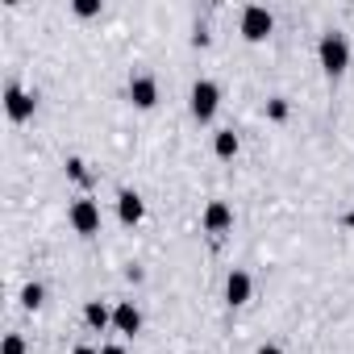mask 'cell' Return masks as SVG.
<instances>
[{"instance_id":"1","label":"cell","mask_w":354,"mask_h":354,"mask_svg":"<svg viewBox=\"0 0 354 354\" xmlns=\"http://www.w3.org/2000/svg\"><path fill=\"white\" fill-rule=\"evenodd\" d=\"M317 55H321L325 75H342V71L350 67V42H346V34L325 30V34H321V42H317Z\"/></svg>"},{"instance_id":"2","label":"cell","mask_w":354,"mask_h":354,"mask_svg":"<svg viewBox=\"0 0 354 354\" xmlns=\"http://www.w3.org/2000/svg\"><path fill=\"white\" fill-rule=\"evenodd\" d=\"M188 104H192V117L196 121H213V113L221 109V88L213 80H196L192 92H188Z\"/></svg>"},{"instance_id":"3","label":"cell","mask_w":354,"mask_h":354,"mask_svg":"<svg viewBox=\"0 0 354 354\" xmlns=\"http://www.w3.org/2000/svg\"><path fill=\"white\" fill-rule=\"evenodd\" d=\"M271 30H275L271 9H263V5H246V9H242V38H246V42H267Z\"/></svg>"},{"instance_id":"4","label":"cell","mask_w":354,"mask_h":354,"mask_svg":"<svg viewBox=\"0 0 354 354\" xmlns=\"http://www.w3.org/2000/svg\"><path fill=\"white\" fill-rule=\"evenodd\" d=\"M67 217H71V230H75V234H84V238H92V234L100 230V205H96V201H88V196H80V201L71 205V213H67Z\"/></svg>"},{"instance_id":"5","label":"cell","mask_w":354,"mask_h":354,"mask_svg":"<svg viewBox=\"0 0 354 354\" xmlns=\"http://www.w3.org/2000/svg\"><path fill=\"white\" fill-rule=\"evenodd\" d=\"M201 225H205V234H225V230H234V209L225 201H209Z\"/></svg>"},{"instance_id":"6","label":"cell","mask_w":354,"mask_h":354,"mask_svg":"<svg viewBox=\"0 0 354 354\" xmlns=\"http://www.w3.org/2000/svg\"><path fill=\"white\" fill-rule=\"evenodd\" d=\"M129 100L138 104V109H154L158 104V84H154V75H129Z\"/></svg>"},{"instance_id":"7","label":"cell","mask_w":354,"mask_h":354,"mask_svg":"<svg viewBox=\"0 0 354 354\" xmlns=\"http://www.w3.org/2000/svg\"><path fill=\"white\" fill-rule=\"evenodd\" d=\"M34 104H38V100H34L30 92H21L17 84L5 88V113H9L13 121H30V117H34Z\"/></svg>"},{"instance_id":"8","label":"cell","mask_w":354,"mask_h":354,"mask_svg":"<svg viewBox=\"0 0 354 354\" xmlns=\"http://www.w3.org/2000/svg\"><path fill=\"white\" fill-rule=\"evenodd\" d=\"M250 292H254V283H250V275L246 271H230L225 275V304H246L250 300Z\"/></svg>"},{"instance_id":"9","label":"cell","mask_w":354,"mask_h":354,"mask_svg":"<svg viewBox=\"0 0 354 354\" xmlns=\"http://www.w3.org/2000/svg\"><path fill=\"white\" fill-rule=\"evenodd\" d=\"M117 217H121V225H138V221L146 217V205H142V196L125 188V192L117 196Z\"/></svg>"},{"instance_id":"10","label":"cell","mask_w":354,"mask_h":354,"mask_svg":"<svg viewBox=\"0 0 354 354\" xmlns=\"http://www.w3.org/2000/svg\"><path fill=\"white\" fill-rule=\"evenodd\" d=\"M113 329H117V333H138V329H142V313H138L133 300H121V304L113 308Z\"/></svg>"},{"instance_id":"11","label":"cell","mask_w":354,"mask_h":354,"mask_svg":"<svg viewBox=\"0 0 354 354\" xmlns=\"http://www.w3.org/2000/svg\"><path fill=\"white\" fill-rule=\"evenodd\" d=\"M213 150H217V158H234V154L242 150V142H238V133H234V129H217Z\"/></svg>"},{"instance_id":"12","label":"cell","mask_w":354,"mask_h":354,"mask_svg":"<svg viewBox=\"0 0 354 354\" xmlns=\"http://www.w3.org/2000/svg\"><path fill=\"white\" fill-rule=\"evenodd\" d=\"M84 321H88L92 329H109V325H113V313H109L100 300H88V304H84Z\"/></svg>"},{"instance_id":"13","label":"cell","mask_w":354,"mask_h":354,"mask_svg":"<svg viewBox=\"0 0 354 354\" xmlns=\"http://www.w3.org/2000/svg\"><path fill=\"white\" fill-rule=\"evenodd\" d=\"M42 300H46V288L42 283H26L21 288V304L26 308H42Z\"/></svg>"},{"instance_id":"14","label":"cell","mask_w":354,"mask_h":354,"mask_svg":"<svg viewBox=\"0 0 354 354\" xmlns=\"http://www.w3.org/2000/svg\"><path fill=\"white\" fill-rule=\"evenodd\" d=\"M267 117H271V121H283V117H288V100H283V96H271V100H267Z\"/></svg>"},{"instance_id":"15","label":"cell","mask_w":354,"mask_h":354,"mask_svg":"<svg viewBox=\"0 0 354 354\" xmlns=\"http://www.w3.org/2000/svg\"><path fill=\"white\" fill-rule=\"evenodd\" d=\"M0 354H26V337L21 333H9L5 346H0Z\"/></svg>"},{"instance_id":"16","label":"cell","mask_w":354,"mask_h":354,"mask_svg":"<svg viewBox=\"0 0 354 354\" xmlns=\"http://www.w3.org/2000/svg\"><path fill=\"white\" fill-rule=\"evenodd\" d=\"M75 13L80 17H96L100 13V0H75Z\"/></svg>"},{"instance_id":"17","label":"cell","mask_w":354,"mask_h":354,"mask_svg":"<svg viewBox=\"0 0 354 354\" xmlns=\"http://www.w3.org/2000/svg\"><path fill=\"white\" fill-rule=\"evenodd\" d=\"M67 171H71V180L88 184V171H84V162H80V158H71V162H67Z\"/></svg>"},{"instance_id":"18","label":"cell","mask_w":354,"mask_h":354,"mask_svg":"<svg viewBox=\"0 0 354 354\" xmlns=\"http://www.w3.org/2000/svg\"><path fill=\"white\" fill-rule=\"evenodd\" d=\"M254 354H283V350H279V346H275V342H263V346H259V350H254Z\"/></svg>"},{"instance_id":"19","label":"cell","mask_w":354,"mask_h":354,"mask_svg":"<svg viewBox=\"0 0 354 354\" xmlns=\"http://www.w3.org/2000/svg\"><path fill=\"white\" fill-rule=\"evenodd\" d=\"M100 354H129L125 346H117V342H109V346H100Z\"/></svg>"},{"instance_id":"20","label":"cell","mask_w":354,"mask_h":354,"mask_svg":"<svg viewBox=\"0 0 354 354\" xmlns=\"http://www.w3.org/2000/svg\"><path fill=\"white\" fill-rule=\"evenodd\" d=\"M75 354H100V350H92V346H75Z\"/></svg>"}]
</instances>
